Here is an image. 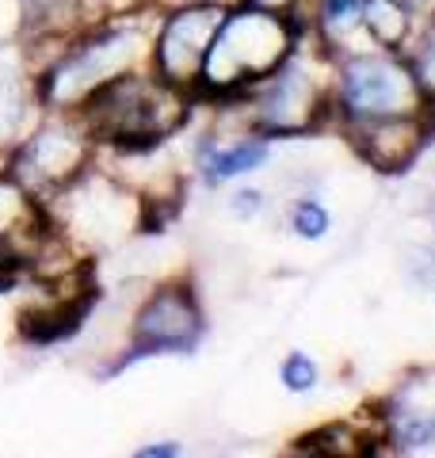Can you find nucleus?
<instances>
[{
  "instance_id": "22",
  "label": "nucleus",
  "mask_w": 435,
  "mask_h": 458,
  "mask_svg": "<svg viewBox=\"0 0 435 458\" xmlns=\"http://www.w3.org/2000/svg\"><path fill=\"white\" fill-rule=\"evenodd\" d=\"M431 229H435V210H431Z\"/></svg>"
},
{
  "instance_id": "13",
  "label": "nucleus",
  "mask_w": 435,
  "mask_h": 458,
  "mask_svg": "<svg viewBox=\"0 0 435 458\" xmlns=\"http://www.w3.org/2000/svg\"><path fill=\"white\" fill-rule=\"evenodd\" d=\"M279 382H283L286 394L306 397L321 386V367H317V360L310 352H286L283 363H279Z\"/></svg>"
},
{
  "instance_id": "8",
  "label": "nucleus",
  "mask_w": 435,
  "mask_h": 458,
  "mask_svg": "<svg viewBox=\"0 0 435 458\" xmlns=\"http://www.w3.org/2000/svg\"><path fill=\"white\" fill-rule=\"evenodd\" d=\"M268 161H271V138L256 131L241 134L234 141H218L214 134H207L195 149V168L207 188H222L229 180L260 172V168H268Z\"/></svg>"
},
{
  "instance_id": "18",
  "label": "nucleus",
  "mask_w": 435,
  "mask_h": 458,
  "mask_svg": "<svg viewBox=\"0 0 435 458\" xmlns=\"http://www.w3.org/2000/svg\"><path fill=\"white\" fill-rule=\"evenodd\" d=\"M134 454L138 458H176V454H183V447L176 439H157V443H145V447H138Z\"/></svg>"
},
{
  "instance_id": "5",
  "label": "nucleus",
  "mask_w": 435,
  "mask_h": 458,
  "mask_svg": "<svg viewBox=\"0 0 435 458\" xmlns=\"http://www.w3.org/2000/svg\"><path fill=\"white\" fill-rule=\"evenodd\" d=\"M222 20H226L222 0H192V4L172 8L153 42V73L165 84H172V89L195 96L210 42Z\"/></svg>"
},
{
  "instance_id": "21",
  "label": "nucleus",
  "mask_w": 435,
  "mask_h": 458,
  "mask_svg": "<svg viewBox=\"0 0 435 458\" xmlns=\"http://www.w3.org/2000/svg\"><path fill=\"white\" fill-rule=\"evenodd\" d=\"M428 291H431V294H435V279H431V286H428Z\"/></svg>"
},
{
  "instance_id": "2",
  "label": "nucleus",
  "mask_w": 435,
  "mask_h": 458,
  "mask_svg": "<svg viewBox=\"0 0 435 458\" xmlns=\"http://www.w3.org/2000/svg\"><path fill=\"white\" fill-rule=\"evenodd\" d=\"M249 107V131L264 138H302L337 123L332 114V57L306 35V42L279 69L241 96Z\"/></svg>"
},
{
  "instance_id": "14",
  "label": "nucleus",
  "mask_w": 435,
  "mask_h": 458,
  "mask_svg": "<svg viewBox=\"0 0 435 458\" xmlns=\"http://www.w3.org/2000/svg\"><path fill=\"white\" fill-rule=\"evenodd\" d=\"M27 218H31V203L20 183L0 180V245H12V237L23 233Z\"/></svg>"
},
{
  "instance_id": "10",
  "label": "nucleus",
  "mask_w": 435,
  "mask_h": 458,
  "mask_svg": "<svg viewBox=\"0 0 435 458\" xmlns=\"http://www.w3.org/2000/svg\"><path fill=\"white\" fill-rule=\"evenodd\" d=\"M362 23H367V35L374 47H386V50H401L416 31V16L401 0H362Z\"/></svg>"
},
{
  "instance_id": "17",
  "label": "nucleus",
  "mask_w": 435,
  "mask_h": 458,
  "mask_svg": "<svg viewBox=\"0 0 435 458\" xmlns=\"http://www.w3.org/2000/svg\"><path fill=\"white\" fill-rule=\"evenodd\" d=\"M405 276H409V283H416V286H431V279H435V249L431 245L413 249L409 260H405Z\"/></svg>"
},
{
  "instance_id": "4",
  "label": "nucleus",
  "mask_w": 435,
  "mask_h": 458,
  "mask_svg": "<svg viewBox=\"0 0 435 458\" xmlns=\"http://www.w3.org/2000/svg\"><path fill=\"white\" fill-rule=\"evenodd\" d=\"M141 47H145V38L134 27H107V31L92 35L89 42L72 47L62 62L38 81V99L57 104V107L84 104V99L96 89H104L107 81L130 73Z\"/></svg>"
},
{
  "instance_id": "3",
  "label": "nucleus",
  "mask_w": 435,
  "mask_h": 458,
  "mask_svg": "<svg viewBox=\"0 0 435 458\" xmlns=\"http://www.w3.org/2000/svg\"><path fill=\"white\" fill-rule=\"evenodd\" d=\"M428 111V96L420 89L405 50L371 47L332 62V114H337V126Z\"/></svg>"
},
{
  "instance_id": "16",
  "label": "nucleus",
  "mask_w": 435,
  "mask_h": 458,
  "mask_svg": "<svg viewBox=\"0 0 435 458\" xmlns=\"http://www.w3.org/2000/svg\"><path fill=\"white\" fill-rule=\"evenodd\" d=\"M264 210H268V191H260V188H237L229 195V214L241 222H252Z\"/></svg>"
},
{
  "instance_id": "12",
  "label": "nucleus",
  "mask_w": 435,
  "mask_h": 458,
  "mask_svg": "<svg viewBox=\"0 0 435 458\" xmlns=\"http://www.w3.org/2000/svg\"><path fill=\"white\" fill-rule=\"evenodd\" d=\"M286 229L298 241H325L332 229V210L317 195H294L286 207Z\"/></svg>"
},
{
  "instance_id": "11",
  "label": "nucleus",
  "mask_w": 435,
  "mask_h": 458,
  "mask_svg": "<svg viewBox=\"0 0 435 458\" xmlns=\"http://www.w3.org/2000/svg\"><path fill=\"white\" fill-rule=\"evenodd\" d=\"M401 50H405V57H409L420 89H424V96H428V107L435 114V16L416 20V31L409 35V42H405Z\"/></svg>"
},
{
  "instance_id": "7",
  "label": "nucleus",
  "mask_w": 435,
  "mask_h": 458,
  "mask_svg": "<svg viewBox=\"0 0 435 458\" xmlns=\"http://www.w3.org/2000/svg\"><path fill=\"white\" fill-rule=\"evenodd\" d=\"M340 134L352 141L355 157L379 176H401L424 157L428 141L435 138V114H397V119H371L347 123Z\"/></svg>"
},
{
  "instance_id": "6",
  "label": "nucleus",
  "mask_w": 435,
  "mask_h": 458,
  "mask_svg": "<svg viewBox=\"0 0 435 458\" xmlns=\"http://www.w3.org/2000/svg\"><path fill=\"white\" fill-rule=\"evenodd\" d=\"M202 333H207V321H202L199 294L187 283H165L134 313L130 355L119 367L138 363L145 355H192Z\"/></svg>"
},
{
  "instance_id": "19",
  "label": "nucleus",
  "mask_w": 435,
  "mask_h": 458,
  "mask_svg": "<svg viewBox=\"0 0 435 458\" xmlns=\"http://www.w3.org/2000/svg\"><path fill=\"white\" fill-rule=\"evenodd\" d=\"M237 4H252V8L286 12V16H294V12H302V8H306V0H237Z\"/></svg>"
},
{
  "instance_id": "9",
  "label": "nucleus",
  "mask_w": 435,
  "mask_h": 458,
  "mask_svg": "<svg viewBox=\"0 0 435 458\" xmlns=\"http://www.w3.org/2000/svg\"><path fill=\"white\" fill-rule=\"evenodd\" d=\"M81 149H84V138L72 134V126L50 123L20 149L16 172L35 168V180H42V183H65V180H72V172L81 168Z\"/></svg>"
},
{
  "instance_id": "1",
  "label": "nucleus",
  "mask_w": 435,
  "mask_h": 458,
  "mask_svg": "<svg viewBox=\"0 0 435 458\" xmlns=\"http://www.w3.org/2000/svg\"><path fill=\"white\" fill-rule=\"evenodd\" d=\"M310 35L302 12H268L252 4H229L226 20L210 42L207 65H202L195 96L214 99H241L256 89L271 69H279Z\"/></svg>"
},
{
  "instance_id": "20",
  "label": "nucleus",
  "mask_w": 435,
  "mask_h": 458,
  "mask_svg": "<svg viewBox=\"0 0 435 458\" xmlns=\"http://www.w3.org/2000/svg\"><path fill=\"white\" fill-rule=\"evenodd\" d=\"M401 4L409 8L416 20H428V16H435V0H401Z\"/></svg>"
},
{
  "instance_id": "15",
  "label": "nucleus",
  "mask_w": 435,
  "mask_h": 458,
  "mask_svg": "<svg viewBox=\"0 0 435 458\" xmlns=\"http://www.w3.org/2000/svg\"><path fill=\"white\" fill-rule=\"evenodd\" d=\"M20 114H23V92L20 77L0 69V146L12 141V134L20 131Z\"/></svg>"
}]
</instances>
